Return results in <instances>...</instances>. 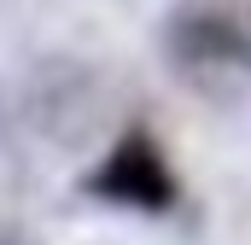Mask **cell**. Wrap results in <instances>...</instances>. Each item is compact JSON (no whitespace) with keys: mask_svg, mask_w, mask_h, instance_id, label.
I'll return each instance as SVG.
<instances>
[{"mask_svg":"<svg viewBox=\"0 0 251 245\" xmlns=\"http://www.w3.org/2000/svg\"><path fill=\"white\" fill-rule=\"evenodd\" d=\"M94 193L111 198V204H128V210H170L176 204V170L170 158L158 152L152 134H128L111 146V158L94 170Z\"/></svg>","mask_w":251,"mask_h":245,"instance_id":"1","label":"cell"},{"mask_svg":"<svg viewBox=\"0 0 251 245\" xmlns=\"http://www.w3.org/2000/svg\"><path fill=\"white\" fill-rule=\"evenodd\" d=\"M181 53L193 59H240V35H234V24H222V18H193L187 29H181Z\"/></svg>","mask_w":251,"mask_h":245,"instance_id":"2","label":"cell"}]
</instances>
